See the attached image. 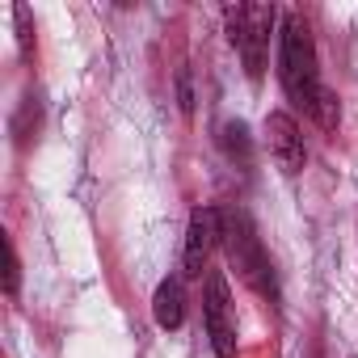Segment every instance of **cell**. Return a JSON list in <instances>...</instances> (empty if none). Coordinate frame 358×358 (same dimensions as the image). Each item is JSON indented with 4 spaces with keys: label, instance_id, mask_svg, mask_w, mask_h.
<instances>
[{
    "label": "cell",
    "instance_id": "obj_10",
    "mask_svg": "<svg viewBox=\"0 0 358 358\" xmlns=\"http://www.w3.org/2000/svg\"><path fill=\"white\" fill-rule=\"evenodd\" d=\"M17 282H22V262H17L13 241L5 236V291H9V295H17Z\"/></svg>",
    "mask_w": 358,
    "mask_h": 358
},
{
    "label": "cell",
    "instance_id": "obj_8",
    "mask_svg": "<svg viewBox=\"0 0 358 358\" xmlns=\"http://www.w3.org/2000/svg\"><path fill=\"white\" fill-rule=\"evenodd\" d=\"M220 148L228 152V160H241V164H249V156H253L249 127H245V122H224V127H220Z\"/></svg>",
    "mask_w": 358,
    "mask_h": 358
},
{
    "label": "cell",
    "instance_id": "obj_2",
    "mask_svg": "<svg viewBox=\"0 0 358 358\" xmlns=\"http://www.w3.org/2000/svg\"><path fill=\"white\" fill-rule=\"evenodd\" d=\"M224 249H228V262H232V270L241 274V282L253 287L262 299L274 303V299H278L274 266H270V257H266V249H262V236H257L253 220H249L241 207L224 211Z\"/></svg>",
    "mask_w": 358,
    "mask_h": 358
},
{
    "label": "cell",
    "instance_id": "obj_6",
    "mask_svg": "<svg viewBox=\"0 0 358 358\" xmlns=\"http://www.w3.org/2000/svg\"><path fill=\"white\" fill-rule=\"evenodd\" d=\"M266 143H270L274 164H278L287 177H295V173L303 169V160H308L303 135H299V122H295L287 110H270V114H266Z\"/></svg>",
    "mask_w": 358,
    "mask_h": 358
},
{
    "label": "cell",
    "instance_id": "obj_7",
    "mask_svg": "<svg viewBox=\"0 0 358 358\" xmlns=\"http://www.w3.org/2000/svg\"><path fill=\"white\" fill-rule=\"evenodd\" d=\"M152 316L160 329H182L186 320V291H182V278H164L152 295Z\"/></svg>",
    "mask_w": 358,
    "mask_h": 358
},
{
    "label": "cell",
    "instance_id": "obj_9",
    "mask_svg": "<svg viewBox=\"0 0 358 358\" xmlns=\"http://www.w3.org/2000/svg\"><path fill=\"white\" fill-rule=\"evenodd\" d=\"M312 122L320 127V131H337V122H341V106H337V93L324 85V93H320V101H316V110H312Z\"/></svg>",
    "mask_w": 358,
    "mask_h": 358
},
{
    "label": "cell",
    "instance_id": "obj_3",
    "mask_svg": "<svg viewBox=\"0 0 358 358\" xmlns=\"http://www.w3.org/2000/svg\"><path fill=\"white\" fill-rule=\"evenodd\" d=\"M224 22H228L232 47L245 59V72L257 80L266 72V59H270V34H274V22H278L274 5H232L224 13Z\"/></svg>",
    "mask_w": 358,
    "mask_h": 358
},
{
    "label": "cell",
    "instance_id": "obj_11",
    "mask_svg": "<svg viewBox=\"0 0 358 358\" xmlns=\"http://www.w3.org/2000/svg\"><path fill=\"white\" fill-rule=\"evenodd\" d=\"M177 97H182V110L186 114H194V93H190V72L186 68L177 72Z\"/></svg>",
    "mask_w": 358,
    "mask_h": 358
},
{
    "label": "cell",
    "instance_id": "obj_1",
    "mask_svg": "<svg viewBox=\"0 0 358 358\" xmlns=\"http://www.w3.org/2000/svg\"><path fill=\"white\" fill-rule=\"evenodd\" d=\"M278 80L291 106H299L308 118L324 93L320 85V68H316V47H312V30L299 13L282 17V34H278Z\"/></svg>",
    "mask_w": 358,
    "mask_h": 358
},
{
    "label": "cell",
    "instance_id": "obj_4",
    "mask_svg": "<svg viewBox=\"0 0 358 358\" xmlns=\"http://www.w3.org/2000/svg\"><path fill=\"white\" fill-rule=\"evenodd\" d=\"M203 320H207V337L215 358H236V308H232V291L228 278L220 270L207 274V291H203Z\"/></svg>",
    "mask_w": 358,
    "mask_h": 358
},
{
    "label": "cell",
    "instance_id": "obj_5",
    "mask_svg": "<svg viewBox=\"0 0 358 358\" xmlns=\"http://www.w3.org/2000/svg\"><path fill=\"white\" fill-rule=\"evenodd\" d=\"M224 241V211L215 207H194L190 228H186V249H182V274L199 278L211 262V249Z\"/></svg>",
    "mask_w": 358,
    "mask_h": 358
}]
</instances>
